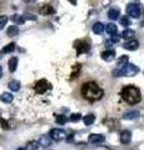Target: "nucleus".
Wrapping results in <instances>:
<instances>
[{
	"mask_svg": "<svg viewBox=\"0 0 144 150\" xmlns=\"http://www.w3.org/2000/svg\"><path fill=\"white\" fill-rule=\"evenodd\" d=\"M82 95L84 99L89 101H96L100 100L104 95V91L98 84L94 81H88L84 83L82 86Z\"/></svg>",
	"mask_w": 144,
	"mask_h": 150,
	"instance_id": "1",
	"label": "nucleus"
},
{
	"mask_svg": "<svg viewBox=\"0 0 144 150\" xmlns=\"http://www.w3.org/2000/svg\"><path fill=\"white\" fill-rule=\"evenodd\" d=\"M120 95H122L123 100L127 101L128 104H138L139 101L142 100V95H140V90L134 86V85H128V86H124L122 93H120Z\"/></svg>",
	"mask_w": 144,
	"mask_h": 150,
	"instance_id": "2",
	"label": "nucleus"
},
{
	"mask_svg": "<svg viewBox=\"0 0 144 150\" xmlns=\"http://www.w3.org/2000/svg\"><path fill=\"white\" fill-rule=\"evenodd\" d=\"M139 73V68L134 64H125L124 67H120L119 69H115L113 74L114 76H134Z\"/></svg>",
	"mask_w": 144,
	"mask_h": 150,
	"instance_id": "3",
	"label": "nucleus"
},
{
	"mask_svg": "<svg viewBox=\"0 0 144 150\" xmlns=\"http://www.w3.org/2000/svg\"><path fill=\"white\" fill-rule=\"evenodd\" d=\"M49 137L52 138L53 140H55V142H62V140H65L68 137H67V133L64 131L63 129H52L49 133Z\"/></svg>",
	"mask_w": 144,
	"mask_h": 150,
	"instance_id": "4",
	"label": "nucleus"
},
{
	"mask_svg": "<svg viewBox=\"0 0 144 150\" xmlns=\"http://www.w3.org/2000/svg\"><path fill=\"white\" fill-rule=\"evenodd\" d=\"M74 48L77 49V54L78 55H82V54H84V53H88L90 49V45L88 41L85 40H78L74 43Z\"/></svg>",
	"mask_w": 144,
	"mask_h": 150,
	"instance_id": "5",
	"label": "nucleus"
},
{
	"mask_svg": "<svg viewBox=\"0 0 144 150\" xmlns=\"http://www.w3.org/2000/svg\"><path fill=\"white\" fill-rule=\"evenodd\" d=\"M50 88H52L50 83H49V81H46L45 79H41V80H39V81L34 85V90L38 93V94H44V93L48 91Z\"/></svg>",
	"mask_w": 144,
	"mask_h": 150,
	"instance_id": "6",
	"label": "nucleus"
},
{
	"mask_svg": "<svg viewBox=\"0 0 144 150\" xmlns=\"http://www.w3.org/2000/svg\"><path fill=\"white\" fill-rule=\"evenodd\" d=\"M127 14L131 18H139V16H140V6H139L138 4H134V3L128 4Z\"/></svg>",
	"mask_w": 144,
	"mask_h": 150,
	"instance_id": "7",
	"label": "nucleus"
},
{
	"mask_svg": "<svg viewBox=\"0 0 144 150\" xmlns=\"http://www.w3.org/2000/svg\"><path fill=\"white\" fill-rule=\"evenodd\" d=\"M132 140V133L129 130H123L122 133H120V142H122V144H129Z\"/></svg>",
	"mask_w": 144,
	"mask_h": 150,
	"instance_id": "8",
	"label": "nucleus"
},
{
	"mask_svg": "<svg viewBox=\"0 0 144 150\" xmlns=\"http://www.w3.org/2000/svg\"><path fill=\"white\" fill-rule=\"evenodd\" d=\"M54 9L52 5H43V6H40L39 8V13H40V15H52V14H54Z\"/></svg>",
	"mask_w": 144,
	"mask_h": 150,
	"instance_id": "9",
	"label": "nucleus"
},
{
	"mask_svg": "<svg viewBox=\"0 0 144 150\" xmlns=\"http://www.w3.org/2000/svg\"><path fill=\"white\" fill-rule=\"evenodd\" d=\"M115 58V51L114 50H105L101 53V59L105 62H111Z\"/></svg>",
	"mask_w": 144,
	"mask_h": 150,
	"instance_id": "10",
	"label": "nucleus"
},
{
	"mask_svg": "<svg viewBox=\"0 0 144 150\" xmlns=\"http://www.w3.org/2000/svg\"><path fill=\"white\" fill-rule=\"evenodd\" d=\"M104 140H105V138H104V135H101V134H92L89 137V142L93 144H100V143H103Z\"/></svg>",
	"mask_w": 144,
	"mask_h": 150,
	"instance_id": "11",
	"label": "nucleus"
},
{
	"mask_svg": "<svg viewBox=\"0 0 144 150\" xmlns=\"http://www.w3.org/2000/svg\"><path fill=\"white\" fill-rule=\"evenodd\" d=\"M123 46H124V49L133 51V50H137L138 49L139 43H138V40H128Z\"/></svg>",
	"mask_w": 144,
	"mask_h": 150,
	"instance_id": "12",
	"label": "nucleus"
},
{
	"mask_svg": "<svg viewBox=\"0 0 144 150\" xmlns=\"http://www.w3.org/2000/svg\"><path fill=\"white\" fill-rule=\"evenodd\" d=\"M52 138L48 137V135H41V137L39 138V144L41 145V146H45V148H48L52 145Z\"/></svg>",
	"mask_w": 144,
	"mask_h": 150,
	"instance_id": "13",
	"label": "nucleus"
},
{
	"mask_svg": "<svg viewBox=\"0 0 144 150\" xmlns=\"http://www.w3.org/2000/svg\"><path fill=\"white\" fill-rule=\"evenodd\" d=\"M123 118H124L125 120H134V119L139 118V111H137V110L127 111V112H125V114L123 115Z\"/></svg>",
	"mask_w": 144,
	"mask_h": 150,
	"instance_id": "14",
	"label": "nucleus"
},
{
	"mask_svg": "<svg viewBox=\"0 0 144 150\" xmlns=\"http://www.w3.org/2000/svg\"><path fill=\"white\" fill-rule=\"evenodd\" d=\"M0 100L3 103H6V104H10V103L14 100V96L10 93H3L1 95H0Z\"/></svg>",
	"mask_w": 144,
	"mask_h": 150,
	"instance_id": "15",
	"label": "nucleus"
},
{
	"mask_svg": "<svg viewBox=\"0 0 144 150\" xmlns=\"http://www.w3.org/2000/svg\"><path fill=\"white\" fill-rule=\"evenodd\" d=\"M105 30V28H104V24L103 23H100V21H98V23H95L94 25H93V31L95 33V34H101Z\"/></svg>",
	"mask_w": 144,
	"mask_h": 150,
	"instance_id": "16",
	"label": "nucleus"
},
{
	"mask_svg": "<svg viewBox=\"0 0 144 150\" xmlns=\"http://www.w3.org/2000/svg\"><path fill=\"white\" fill-rule=\"evenodd\" d=\"M105 31L108 33V35H114V34H117L118 28H117V25H115V24L110 23V24H108L105 26Z\"/></svg>",
	"mask_w": 144,
	"mask_h": 150,
	"instance_id": "17",
	"label": "nucleus"
},
{
	"mask_svg": "<svg viewBox=\"0 0 144 150\" xmlns=\"http://www.w3.org/2000/svg\"><path fill=\"white\" fill-rule=\"evenodd\" d=\"M119 15H120L119 9H110L108 11V16H109V19H111V20H117L119 18Z\"/></svg>",
	"mask_w": 144,
	"mask_h": 150,
	"instance_id": "18",
	"label": "nucleus"
},
{
	"mask_svg": "<svg viewBox=\"0 0 144 150\" xmlns=\"http://www.w3.org/2000/svg\"><path fill=\"white\" fill-rule=\"evenodd\" d=\"M6 34L9 36H15L19 34V28H18L16 25H10L8 28V31H6Z\"/></svg>",
	"mask_w": 144,
	"mask_h": 150,
	"instance_id": "19",
	"label": "nucleus"
},
{
	"mask_svg": "<svg viewBox=\"0 0 144 150\" xmlns=\"http://www.w3.org/2000/svg\"><path fill=\"white\" fill-rule=\"evenodd\" d=\"M134 34H135V31H134V30H132V29H125L122 33V38H123V39H127V40H131L132 38L134 36Z\"/></svg>",
	"mask_w": 144,
	"mask_h": 150,
	"instance_id": "20",
	"label": "nucleus"
},
{
	"mask_svg": "<svg viewBox=\"0 0 144 150\" xmlns=\"http://www.w3.org/2000/svg\"><path fill=\"white\" fill-rule=\"evenodd\" d=\"M18 68V58H11L9 60V70H10L11 73H14Z\"/></svg>",
	"mask_w": 144,
	"mask_h": 150,
	"instance_id": "21",
	"label": "nucleus"
},
{
	"mask_svg": "<svg viewBox=\"0 0 144 150\" xmlns=\"http://www.w3.org/2000/svg\"><path fill=\"white\" fill-rule=\"evenodd\" d=\"M39 142H35V140H31V142H29L26 144V150H38L39 149Z\"/></svg>",
	"mask_w": 144,
	"mask_h": 150,
	"instance_id": "22",
	"label": "nucleus"
},
{
	"mask_svg": "<svg viewBox=\"0 0 144 150\" xmlns=\"http://www.w3.org/2000/svg\"><path fill=\"white\" fill-rule=\"evenodd\" d=\"M9 89H10L11 91H18L20 89V81L18 80H11L9 83Z\"/></svg>",
	"mask_w": 144,
	"mask_h": 150,
	"instance_id": "23",
	"label": "nucleus"
},
{
	"mask_svg": "<svg viewBox=\"0 0 144 150\" xmlns=\"http://www.w3.org/2000/svg\"><path fill=\"white\" fill-rule=\"evenodd\" d=\"M83 121H84L85 125H92L95 121V116L93 114H88V115H85L84 118H83Z\"/></svg>",
	"mask_w": 144,
	"mask_h": 150,
	"instance_id": "24",
	"label": "nucleus"
},
{
	"mask_svg": "<svg viewBox=\"0 0 144 150\" xmlns=\"http://www.w3.org/2000/svg\"><path fill=\"white\" fill-rule=\"evenodd\" d=\"M67 116L65 115H62V114H58L57 116H55V121L59 124V125H64L67 123Z\"/></svg>",
	"mask_w": 144,
	"mask_h": 150,
	"instance_id": "25",
	"label": "nucleus"
},
{
	"mask_svg": "<svg viewBox=\"0 0 144 150\" xmlns=\"http://www.w3.org/2000/svg\"><path fill=\"white\" fill-rule=\"evenodd\" d=\"M128 62H129L128 55H123V56H120V58L118 59V63H117V65H119V67H124L125 64H128Z\"/></svg>",
	"mask_w": 144,
	"mask_h": 150,
	"instance_id": "26",
	"label": "nucleus"
},
{
	"mask_svg": "<svg viewBox=\"0 0 144 150\" xmlns=\"http://www.w3.org/2000/svg\"><path fill=\"white\" fill-rule=\"evenodd\" d=\"M14 50H15V43H10L3 49V53H13Z\"/></svg>",
	"mask_w": 144,
	"mask_h": 150,
	"instance_id": "27",
	"label": "nucleus"
},
{
	"mask_svg": "<svg viewBox=\"0 0 144 150\" xmlns=\"http://www.w3.org/2000/svg\"><path fill=\"white\" fill-rule=\"evenodd\" d=\"M120 25H123V26H129L131 25V19H129L128 15L120 18Z\"/></svg>",
	"mask_w": 144,
	"mask_h": 150,
	"instance_id": "28",
	"label": "nucleus"
},
{
	"mask_svg": "<svg viewBox=\"0 0 144 150\" xmlns=\"http://www.w3.org/2000/svg\"><path fill=\"white\" fill-rule=\"evenodd\" d=\"M13 20L15 23H18V24H23V23L25 21V16L24 15H14Z\"/></svg>",
	"mask_w": 144,
	"mask_h": 150,
	"instance_id": "29",
	"label": "nucleus"
},
{
	"mask_svg": "<svg viewBox=\"0 0 144 150\" xmlns=\"http://www.w3.org/2000/svg\"><path fill=\"white\" fill-rule=\"evenodd\" d=\"M69 119H70V121H73V123H77V121H79L82 119V115L79 114V112H74V114L70 115V118Z\"/></svg>",
	"mask_w": 144,
	"mask_h": 150,
	"instance_id": "30",
	"label": "nucleus"
},
{
	"mask_svg": "<svg viewBox=\"0 0 144 150\" xmlns=\"http://www.w3.org/2000/svg\"><path fill=\"white\" fill-rule=\"evenodd\" d=\"M8 23V16L6 15H0V29H3Z\"/></svg>",
	"mask_w": 144,
	"mask_h": 150,
	"instance_id": "31",
	"label": "nucleus"
},
{
	"mask_svg": "<svg viewBox=\"0 0 144 150\" xmlns=\"http://www.w3.org/2000/svg\"><path fill=\"white\" fill-rule=\"evenodd\" d=\"M120 38H122V35L119 36V35H117V34H114V35H111V39H110V40L113 41V43H118V41L120 40Z\"/></svg>",
	"mask_w": 144,
	"mask_h": 150,
	"instance_id": "32",
	"label": "nucleus"
},
{
	"mask_svg": "<svg viewBox=\"0 0 144 150\" xmlns=\"http://www.w3.org/2000/svg\"><path fill=\"white\" fill-rule=\"evenodd\" d=\"M24 1L28 4H33V3H35V0H24Z\"/></svg>",
	"mask_w": 144,
	"mask_h": 150,
	"instance_id": "33",
	"label": "nucleus"
},
{
	"mask_svg": "<svg viewBox=\"0 0 144 150\" xmlns=\"http://www.w3.org/2000/svg\"><path fill=\"white\" fill-rule=\"evenodd\" d=\"M3 76V69H1V67H0V78Z\"/></svg>",
	"mask_w": 144,
	"mask_h": 150,
	"instance_id": "34",
	"label": "nucleus"
},
{
	"mask_svg": "<svg viewBox=\"0 0 144 150\" xmlns=\"http://www.w3.org/2000/svg\"><path fill=\"white\" fill-rule=\"evenodd\" d=\"M16 150H26V149H24V148H19V149H16Z\"/></svg>",
	"mask_w": 144,
	"mask_h": 150,
	"instance_id": "35",
	"label": "nucleus"
},
{
	"mask_svg": "<svg viewBox=\"0 0 144 150\" xmlns=\"http://www.w3.org/2000/svg\"><path fill=\"white\" fill-rule=\"evenodd\" d=\"M0 58H1V55H0Z\"/></svg>",
	"mask_w": 144,
	"mask_h": 150,
	"instance_id": "36",
	"label": "nucleus"
}]
</instances>
